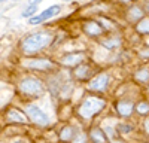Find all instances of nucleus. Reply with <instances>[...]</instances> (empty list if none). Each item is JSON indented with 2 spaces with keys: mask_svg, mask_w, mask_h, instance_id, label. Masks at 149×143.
<instances>
[{
  "mask_svg": "<svg viewBox=\"0 0 149 143\" xmlns=\"http://www.w3.org/2000/svg\"><path fill=\"white\" fill-rule=\"evenodd\" d=\"M124 2H130V0H124Z\"/></svg>",
  "mask_w": 149,
  "mask_h": 143,
  "instance_id": "obj_24",
  "label": "nucleus"
},
{
  "mask_svg": "<svg viewBox=\"0 0 149 143\" xmlns=\"http://www.w3.org/2000/svg\"><path fill=\"white\" fill-rule=\"evenodd\" d=\"M84 54L82 52H74V54H67L64 55L63 58H61V63H63L64 66H76L79 64L82 60H84Z\"/></svg>",
  "mask_w": 149,
  "mask_h": 143,
  "instance_id": "obj_7",
  "label": "nucleus"
},
{
  "mask_svg": "<svg viewBox=\"0 0 149 143\" xmlns=\"http://www.w3.org/2000/svg\"><path fill=\"white\" fill-rule=\"evenodd\" d=\"M118 130H124L122 133H127V131H130V130H131V127H128V125H119V127H118Z\"/></svg>",
  "mask_w": 149,
  "mask_h": 143,
  "instance_id": "obj_20",
  "label": "nucleus"
},
{
  "mask_svg": "<svg viewBox=\"0 0 149 143\" xmlns=\"http://www.w3.org/2000/svg\"><path fill=\"white\" fill-rule=\"evenodd\" d=\"M91 139L95 142V143H107V139L104 136V133L100 130V128H94L91 131Z\"/></svg>",
  "mask_w": 149,
  "mask_h": 143,
  "instance_id": "obj_12",
  "label": "nucleus"
},
{
  "mask_svg": "<svg viewBox=\"0 0 149 143\" xmlns=\"http://www.w3.org/2000/svg\"><path fill=\"white\" fill-rule=\"evenodd\" d=\"M73 136H74V130H73L72 127H66V128L60 133V139H61V140H72Z\"/></svg>",
  "mask_w": 149,
  "mask_h": 143,
  "instance_id": "obj_15",
  "label": "nucleus"
},
{
  "mask_svg": "<svg viewBox=\"0 0 149 143\" xmlns=\"http://www.w3.org/2000/svg\"><path fill=\"white\" fill-rule=\"evenodd\" d=\"M88 73H90V67L86 64H82V66H79L76 70H74V75H76L79 79H85L86 76H88Z\"/></svg>",
  "mask_w": 149,
  "mask_h": 143,
  "instance_id": "obj_13",
  "label": "nucleus"
},
{
  "mask_svg": "<svg viewBox=\"0 0 149 143\" xmlns=\"http://www.w3.org/2000/svg\"><path fill=\"white\" fill-rule=\"evenodd\" d=\"M27 115L31 118V121L36 122L37 125L45 127V125L49 124V118H48V116H46V115H45L37 106H34V104L27 106Z\"/></svg>",
  "mask_w": 149,
  "mask_h": 143,
  "instance_id": "obj_4",
  "label": "nucleus"
},
{
  "mask_svg": "<svg viewBox=\"0 0 149 143\" xmlns=\"http://www.w3.org/2000/svg\"><path fill=\"white\" fill-rule=\"evenodd\" d=\"M0 2H5V0H0Z\"/></svg>",
  "mask_w": 149,
  "mask_h": 143,
  "instance_id": "obj_25",
  "label": "nucleus"
},
{
  "mask_svg": "<svg viewBox=\"0 0 149 143\" xmlns=\"http://www.w3.org/2000/svg\"><path fill=\"white\" fill-rule=\"evenodd\" d=\"M21 91L27 95H39L43 90L42 87V82L36 78H26L21 81V85H19Z\"/></svg>",
  "mask_w": 149,
  "mask_h": 143,
  "instance_id": "obj_3",
  "label": "nucleus"
},
{
  "mask_svg": "<svg viewBox=\"0 0 149 143\" xmlns=\"http://www.w3.org/2000/svg\"><path fill=\"white\" fill-rule=\"evenodd\" d=\"M60 10H61V8H60L58 5H54V6H51V8L45 9L43 12H40L39 15H34L33 18H30L29 22L31 24V26H36V24L43 22V21H46V19H49V18L55 17L57 14H60Z\"/></svg>",
  "mask_w": 149,
  "mask_h": 143,
  "instance_id": "obj_5",
  "label": "nucleus"
},
{
  "mask_svg": "<svg viewBox=\"0 0 149 143\" xmlns=\"http://www.w3.org/2000/svg\"><path fill=\"white\" fill-rule=\"evenodd\" d=\"M136 78H137L139 81H146L149 78V72L148 70H140L137 75H136Z\"/></svg>",
  "mask_w": 149,
  "mask_h": 143,
  "instance_id": "obj_19",
  "label": "nucleus"
},
{
  "mask_svg": "<svg viewBox=\"0 0 149 143\" xmlns=\"http://www.w3.org/2000/svg\"><path fill=\"white\" fill-rule=\"evenodd\" d=\"M37 12V5H34V3H31L30 6H29V9L22 14V17H31V15H34Z\"/></svg>",
  "mask_w": 149,
  "mask_h": 143,
  "instance_id": "obj_17",
  "label": "nucleus"
},
{
  "mask_svg": "<svg viewBox=\"0 0 149 143\" xmlns=\"http://www.w3.org/2000/svg\"><path fill=\"white\" fill-rule=\"evenodd\" d=\"M17 143H27V142H17Z\"/></svg>",
  "mask_w": 149,
  "mask_h": 143,
  "instance_id": "obj_23",
  "label": "nucleus"
},
{
  "mask_svg": "<svg viewBox=\"0 0 149 143\" xmlns=\"http://www.w3.org/2000/svg\"><path fill=\"white\" fill-rule=\"evenodd\" d=\"M116 109H118L119 115L128 116V115H131V112H133V109H134V106H133V103H130V101H119L118 106H116Z\"/></svg>",
  "mask_w": 149,
  "mask_h": 143,
  "instance_id": "obj_9",
  "label": "nucleus"
},
{
  "mask_svg": "<svg viewBox=\"0 0 149 143\" xmlns=\"http://www.w3.org/2000/svg\"><path fill=\"white\" fill-rule=\"evenodd\" d=\"M8 119H9V121H12V122H26L27 121L26 115L18 112L17 109H12V110L8 112Z\"/></svg>",
  "mask_w": 149,
  "mask_h": 143,
  "instance_id": "obj_10",
  "label": "nucleus"
},
{
  "mask_svg": "<svg viewBox=\"0 0 149 143\" xmlns=\"http://www.w3.org/2000/svg\"><path fill=\"white\" fill-rule=\"evenodd\" d=\"M136 28H137V31L142 33V34L149 33V18H143V19H140Z\"/></svg>",
  "mask_w": 149,
  "mask_h": 143,
  "instance_id": "obj_14",
  "label": "nucleus"
},
{
  "mask_svg": "<svg viewBox=\"0 0 149 143\" xmlns=\"http://www.w3.org/2000/svg\"><path fill=\"white\" fill-rule=\"evenodd\" d=\"M74 143H85V137H82V136L78 137L76 140H74Z\"/></svg>",
  "mask_w": 149,
  "mask_h": 143,
  "instance_id": "obj_21",
  "label": "nucleus"
},
{
  "mask_svg": "<svg viewBox=\"0 0 149 143\" xmlns=\"http://www.w3.org/2000/svg\"><path fill=\"white\" fill-rule=\"evenodd\" d=\"M107 82H109V76L104 75V73H102V75L95 76L90 82V90H93V91H103L107 87Z\"/></svg>",
  "mask_w": 149,
  "mask_h": 143,
  "instance_id": "obj_6",
  "label": "nucleus"
},
{
  "mask_svg": "<svg viewBox=\"0 0 149 143\" xmlns=\"http://www.w3.org/2000/svg\"><path fill=\"white\" fill-rule=\"evenodd\" d=\"M84 31L88 36H100L103 33V27L98 22H95V21H90V22H85Z\"/></svg>",
  "mask_w": 149,
  "mask_h": 143,
  "instance_id": "obj_8",
  "label": "nucleus"
},
{
  "mask_svg": "<svg viewBox=\"0 0 149 143\" xmlns=\"http://www.w3.org/2000/svg\"><path fill=\"white\" fill-rule=\"evenodd\" d=\"M103 107H104V101L103 100H100V99H86L82 103V106H81L79 113H81V116L88 119V118L94 116L95 113H98Z\"/></svg>",
  "mask_w": 149,
  "mask_h": 143,
  "instance_id": "obj_2",
  "label": "nucleus"
},
{
  "mask_svg": "<svg viewBox=\"0 0 149 143\" xmlns=\"http://www.w3.org/2000/svg\"><path fill=\"white\" fill-rule=\"evenodd\" d=\"M42 0H31V3H34V5H37V3H40Z\"/></svg>",
  "mask_w": 149,
  "mask_h": 143,
  "instance_id": "obj_22",
  "label": "nucleus"
},
{
  "mask_svg": "<svg viewBox=\"0 0 149 143\" xmlns=\"http://www.w3.org/2000/svg\"><path fill=\"white\" fill-rule=\"evenodd\" d=\"M29 67H33V69H42V70H46L49 67H52V63L48 61V60H33V61H29L27 63Z\"/></svg>",
  "mask_w": 149,
  "mask_h": 143,
  "instance_id": "obj_11",
  "label": "nucleus"
},
{
  "mask_svg": "<svg viewBox=\"0 0 149 143\" xmlns=\"http://www.w3.org/2000/svg\"><path fill=\"white\" fill-rule=\"evenodd\" d=\"M52 39L54 37L49 31H39V33L30 34L29 37H26L22 40V51L27 52V54L39 52V51L43 49V48L51 45Z\"/></svg>",
  "mask_w": 149,
  "mask_h": 143,
  "instance_id": "obj_1",
  "label": "nucleus"
},
{
  "mask_svg": "<svg viewBox=\"0 0 149 143\" xmlns=\"http://www.w3.org/2000/svg\"><path fill=\"white\" fill-rule=\"evenodd\" d=\"M130 12H133V15L130 14V19H137V18H142L143 17V12L139 8H133Z\"/></svg>",
  "mask_w": 149,
  "mask_h": 143,
  "instance_id": "obj_18",
  "label": "nucleus"
},
{
  "mask_svg": "<svg viewBox=\"0 0 149 143\" xmlns=\"http://www.w3.org/2000/svg\"><path fill=\"white\" fill-rule=\"evenodd\" d=\"M137 112H139L140 115H148V113H149V103H146V101L139 103V104H137Z\"/></svg>",
  "mask_w": 149,
  "mask_h": 143,
  "instance_id": "obj_16",
  "label": "nucleus"
}]
</instances>
